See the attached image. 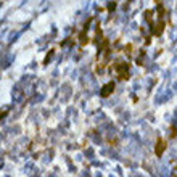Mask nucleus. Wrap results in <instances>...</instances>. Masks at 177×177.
I'll return each mask as SVG.
<instances>
[{
	"label": "nucleus",
	"mask_w": 177,
	"mask_h": 177,
	"mask_svg": "<svg viewBox=\"0 0 177 177\" xmlns=\"http://www.w3.org/2000/svg\"><path fill=\"white\" fill-rule=\"evenodd\" d=\"M115 73H116V76H118L119 79H122V81L129 79V65L127 63H119V65H116L115 66Z\"/></svg>",
	"instance_id": "f257e3e1"
},
{
	"label": "nucleus",
	"mask_w": 177,
	"mask_h": 177,
	"mask_svg": "<svg viewBox=\"0 0 177 177\" xmlns=\"http://www.w3.org/2000/svg\"><path fill=\"white\" fill-rule=\"evenodd\" d=\"M166 146H167V143L164 142L161 137H158L156 145H155V155H156V156H163V153L166 151Z\"/></svg>",
	"instance_id": "f03ea898"
},
{
	"label": "nucleus",
	"mask_w": 177,
	"mask_h": 177,
	"mask_svg": "<svg viewBox=\"0 0 177 177\" xmlns=\"http://www.w3.org/2000/svg\"><path fill=\"white\" fill-rule=\"evenodd\" d=\"M113 90H115V82H113V81H110V82H108L106 85H103V87H101V92H100V95H101V97H110Z\"/></svg>",
	"instance_id": "7ed1b4c3"
}]
</instances>
